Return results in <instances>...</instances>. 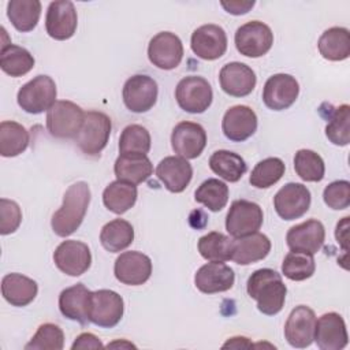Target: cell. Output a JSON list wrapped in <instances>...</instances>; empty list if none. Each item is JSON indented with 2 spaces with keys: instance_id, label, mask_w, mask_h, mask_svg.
Here are the masks:
<instances>
[{
  "instance_id": "obj_21",
  "label": "cell",
  "mask_w": 350,
  "mask_h": 350,
  "mask_svg": "<svg viewBox=\"0 0 350 350\" xmlns=\"http://www.w3.org/2000/svg\"><path fill=\"white\" fill-rule=\"evenodd\" d=\"M325 239V228L317 219H309L304 223L293 226L286 235V242L290 250L306 254L317 253Z\"/></svg>"
},
{
  "instance_id": "obj_26",
  "label": "cell",
  "mask_w": 350,
  "mask_h": 350,
  "mask_svg": "<svg viewBox=\"0 0 350 350\" xmlns=\"http://www.w3.org/2000/svg\"><path fill=\"white\" fill-rule=\"evenodd\" d=\"M92 291L83 284L77 283L71 287L64 288L59 295V309L60 313L74 321H78L82 325H86L89 321V304H90Z\"/></svg>"
},
{
  "instance_id": "obj_46",
  "label": "cell",
  "mask_w": 350,
  "mask_h": 350,
  "mask_svg": "<svg viewBox=\"0 0 350 350\" xmlns=\"http://www.w3.org/2000/svg\"><path fill=\"white\" fill-rule=\"evenodd\" d=\"M22 221V211L19 205L8 198L0 200V234L8 235L18 230Z\"/></svg>"
},
{
  "instance_id": "obj_34",
  "label": "cell",
  "mask_w": 350,
  "mask_h": 350,
  "mask_svg": "<svg viewBox=\"0 0 350 350\" xmlns=\"http://www.w3.org/2000/svg\"><path fill=\"white\" fill-rule=\"evenodd\" d=\"M137 197V186L122 180L111 182L103 191V202L105 208L116 215H122L133 208Z\"/></svg>"
},
{
  "instance_id": "obj_35",
  "label": "cell",
  "mask_w": 350,
  "mask_h": 350,
  "mask_svg": "<svg viewBox=\"0 0 350 350\" xmlns=\"http://www.w3.org/2000/svg\"><path fill=\"white\" fill-rule=\"evenodd\" d=\"M209 168L227 182H238L247 170L246 161L235 152L220 149L209 157Z\"/></svg>"
},
{
  "instance_id": "obj_6",
  "label": "cell",
  "mask_w": 350,
  "mask_h": 350,
  "mask_svg": "<svg viewBox=\"0 0 350 350\" xmlns=\"http://www.w3.org/2000/svg\"><path fill=\"white\" fill-rule=\"evenodd\" d=\"M175 98L183 111L189 113H202L211 107L213 92L205 78L189 75L178 82Z\"/></svg>"
},
{
  "instance_id": "obj_7",
  "label": "cell",
  "mask_w": 350,
  "mask_h": 350,
  "mask_svg": "<svg viewBox=\"0 0 350 350\" xmlns=\"http://www.w3.org/2000/svg\"><path fill=\"white\" fill-rule=\"evenodd\" d=\"M264 213L258 204L247 200H235L226 216V230L234 238L254 234L262 226Z\"/></svg>"
},
{
  "instance_id": "obj_25",
  "label": "cell",
  "mask_w": 350,
  "mask_h": 350,
  "mask_svg": "<svg viewBox=\"0 0 350 350\" xmlns=\"http://www.w3.org/2000/svg\"><path fill=\"white\" fill-rule=\"evenodd\" d=\"M156 176L168 191L182 193L193 178V168L180 156H167L157 164Z\"/></svg>"
},
{
  "instance_id": "obj_42",
  "label": "cell",
  "mask_w": 350,
  "mask_h": 350,
  "mask_svg": "<svg viewBox=\"0 0 350 350\" xmlns=\"http://www.w3.org/2000/svg\"><path fill=\"white\" fill-rule=\"evenodd\" d=\"M316 271V262L312 254L301 252H288L282 262V273L294 282L309 279Z\"/></svg>"
},
{
  "instance_id": "obj_13",
  "label": "cell",
  "mask_w": 350,
  "mask_h": 350,
  "mask_svg": "<svg viewBox=\"0 0 350 350\" xmlns=\"http://www.w3.org/2000/svg\"><path fill=\"white\" fill-rule=\"evenodd\" d=\"M55 265L68 276H81L92 265V253L85 242L63 241L53 252Z\"/></svg>"
},
{
  "instance_id": "obj_22",
  "label": "cell",
  "mask_w": 350,
  "mask_h": 350,
  "mask_svg": "<svg viewBox=\"0 0 350 350\" xmlns=\"http://www.w3.org/2000/svg\"><path fill=\"white\" fill-rule=\"evenodd\" d=\"M220 88L232 97H245L250 94L257 83L254 71L245 63L231 62L221 67L219 72Z\"/></svg>"
},
{
  "instance_id": "obj_5",
  "label": "cell",
  "mask_w": 350,
  "mask_h": 350,
  "mask_svg": "<svg viewBox=\"0 0 350 350\" xmlns=\"http://www.w3.org/2000/svg\"><path fill=\"white\" fill-rule=\"evenodd\" d=\"M56 83L49 75H37L16 94L18 105L27 113H42L56 103Z\"/></svg>"
},
{
  "instance_id": "obj_40",
  "label": "cell",
  "mask_w": 350,
  "mask_h": 350,
  "mask_svg": "<svg viewBox=\"0 0 350 350\" xmlns=\"http://www.w3.org/2000/svg\"><path fill=\"white\" fill-rule=\"evenodd\" d=\"M294 170L305 182H320L325 174L324 160L310 149H299L294 156Z\"/></svg>"
},
{
  "instance_id": "obj_31",
  "label": "cell",
  "mask_w": 350,
  "mask_h": 350,
  "mask_svg": "<svg viewBox=\"0 0 350 350\" xmlns=\"http://www.w3.org/2000/svg\"><path fill=\"white\" fill-rule=\"evenodd\" d=\"M134 241V228L124 219H113L104 224L100 231V242L109 253H119L127 249Z\"/></svg>"
},
{
  "instance_id": "obj_28",
  "label": "cell",
  "mask_w": 350,
  "mask_h": 350,
  "mask_svg": "<svg viewBox=\"0 0 350 350\" xmlns=\"http://www.w3.org/2000/svg\"><path fill=\"white\" fill-rule=\"evenodd\" d=\"M113 172L118 180L139 185L153 174V164L146 154H119L113 164Z\"/></svg>"
},
{
  "instance_id": "obj_29",
  "label": "cell",
  "mask_w": 350,
  "mask_h": 350,
  "mask_svg": "<svg viewBox=\"0 0 350 350\" xmlns=\"http://www.w3.org/2000/svg\"><path fill=\"white\" fill-rule=\"evenodd\" d=\"M38 293L36 280L16 272L7 273L1 279V294L12 306H26L34 301Z\"/></svg>"
},
{
  "instance_id": "obj_2",
  "label": "cell",
  "mask_w": 350,
  "mask_h": 350,
  "mask_svg": "<svg viewBox=\"0 0 350 350\" xmlns=\"http://www.w3.org/2000/svg\"><path fill=\"white\" fill-rule=\"evenodd\" d=\"M90 204V187L86 182H77L68 186L63 196L62 206L53 213L51 226L57 237L74 234L82 224Z\"/></svg>"
},
{
  "instance_id": "obj_48",
  "label": "cell",
  "mask_w": 350,
  "mask_h": 350,
  "mask_svg": "<svg viewBox=\"0 0 350 350\" xmlns=\"http://www.w3.org/2000/svg\"><path fill=\"white\" fill-rule=\"evenodd\" d=\"M221 7L228 12V14H232V15H243L246 12H249L253 5L256 4L253 0L250 1H241V0H235V1H220Z\"/></svg>"
},
{
  "instance_id": "obj_37",
  "label": "cell",
  "mask_w": 350,
  "mask_h": 350,
  "mask_svg": "<svg viewBox=\"0 0 350 350\" xmlns=\"http://www.w3.org/2000/svg\"><path fill=\"white\" fill-rule=\"evenodd\" d=\"M197 247L206 261L224 262L231 260L232 239L221 232L212 231L198 239Z\"/></svg>"
},
{
  "instance_id": "obj_44",
  "label": "cell",
  "mask_w": 350,
  "mask_h": 350,
  "mask_svg": "<svg viewBox=\"0 0 350 350\" xmlns=\"http://www.w3.org/2000/svg\"><path fill=\"white\" fill-rule=\"evenodd\" d=\"M64 346V334L62 328L52 323L41 324L30 342L25 346L26 350H62Z\"/></svg>"
},
{
  "instance_id": "obj_27",
  "label": "cell",
  "mask_w": 350,
  "mask_h": 350,
  "mask_svg": "<svg viewBox=\"0 0 350 350\" xmlns=\"http://www.w3.org/2000/svg\"><path fill=\"white\" fill-rule=\"evenodd\" d=\"M271 252V241L265 234L254 232L246 237L234 238L231 261L238 265H249L264 260Z\"/></svg>"
},
{
  "instance_id": "obj_36",
  "label": "cell",
  "mask_w": 350,
  "mask_h": 350,
  "mask_svg": "<svg viewBox=\"0 0 350 350\" xmlns=\"http://www.w3.org/2000/svg\"><path fill=\"white\" fill-rule=\"evenodd\" d=\"M29 131L14 120L0 123V154L3 157H15L29 146Z\"/></svg>"
},
{
  "instance_id": "obj_33",
  "label": "cell",
  "mask_w": 350,
  "mask_h": 350,
  "mask_svg": "<svg viewBox=\"0 0 350 350\" xmlns=\"http://www.w3.org/2000/svg\"><path fill=\"white\" fill-rule=\"evenodd\" d=\"M40 15L41 3L38 0H11L7 4V16L18 31H31L37 26Z\"/></svg>"
},
{
  "instance_id": "obj_10",
  "label": "cell",
  "mask_w": 350,
  "mask_h": 350,
  "mask_svg": "<svg viewBox=\"0 0 350 350\" xmlns=\"http://www.w3.org/2000/svg\"><path fill=\"white\" fill-rule=\"evenodd\" d=\"M159 88L156 81L145 74L130 77L123 85V103L131 112H148L157 101Z\"/></svg>"
},
{
  "instance_id": "obj_23",
  "label": "cell",
  "mask_w": 350,
  "mask_h": 350,
  "mask_svg": "<svg viewBox=\"0 0 350 350\" xmlns=\"http://www.w3.org/2000/svg\"><path fill=\"white\" fill-rule=\"evenodd\" d=\"M221 130L226 138L232 142L246 141L257 130V115L247 105H234L226 111Z\"/></svg>"
},
{
  "instance_id": "obj_45",
  "label": "cell",
  "mask_w": 350,
  "mask_h": 350,
  "mask_svg": "<svg viewBox=\"0 0 350 350\" xmlns=\"http://www.w3.org/2000/svg\"><path fill=\"white\" fill-rule=\"evenodd\" d=\"M323 200L331 209H346L350 205V182L343 179L331 182L323 191Z\"/></svg>"
},
{
  "instance_id": "obj_43",
  "label": "cell",
  "mask_w": 350,
  "mask_h": 350,
  "mask_svg": "<svg viewBox=\"0 0 350 350\" xmlns=\"http://www.w3.org/2000/svg\"><path fill=\"white\" fill-rule=\"evenodd\" d=\"M150 134L141 124H129L123 129L119 138V153L146 154L150 149Z\"/></svg>"
},
{
  "instance_id": "obj_47",
  "label": "cell",
  "mask_w": 350,
  "mask_h": 350,
  "mask_svg": "<svg viewBox=\"0 0 350 350\" xmlns=\"http://www.w3.org/2000/svg\"><path fill=\"white\" fill-rule=\"evenodd\" d=\"M104 347V345L101 343V340L90 332H83L79 336H77V339L74 340V343L71 345L72 350H79V349H101Z\"/></svg>"
},
{
  "instance_id": "obj_51",
  "label": "cell",
  "mask_w": 350,
  "mask_h": 350,
  "mask_svg": "<svg viewBox=\"0 0 350 350\" xmlns=\"http://www.w3.org/2000/svg\"><path fill=\"white\" fill-rule=\"evenodd\" d=\"M107 347L109 349V347H135V346L130 342H126V340H115L112 343H108Z\"/></svg>"
},
{
  "instance_id": "obj_32",
  "label": "cell",
  "mask_w": 350,
  "mask_h": 350,
  "mask_svg": "<svg viewBox=\"0 0 350 350\" xmlns=\"http://www.w3.org/2000/svg\"><path fill=\"white\" fill-rule=\"evenodd\" d=\"M34 67L33 55L23 46L3 42L0 51V68L11 77H22Z\"/></svg>"
},
{
  "instance_id": "obj_19",
  "label": "cell",
  "mask_w": 350,
  "mask_h": 350,
  "mask_svg": "<svg viewBox=\"0 0 350 350\" xmlns=\"http://www.w3.org/2000/svg\"><path fill=\"white\" fill-rule=\"evenodd\" d=\"M190 46L200 59L216 60L227 51V34L219 25H202L193 31Z\"/></svg>"
},
{
  "instance_id": "obj_18",
  "label": "cell",
  "mask_w": 350,
  "mask_h": 350,
  "mask_svg": "<svg viewBox=\"0 0 350 350\" xmlns=\"http://www.w3.org/2000/svg\"><path fill=\"white\" fill-rule=\"evenodd\" d=\"M115 278L127 286H141L152 275V260L142 252H123L115 260Z\"/></svg>"
},
{
  "instance_id": "obj_24",
  "label": "cell",
  "mask_w": 350,
  "mask_h": 350,
  "mask_svg": "<svg viewBox=\"0 0 350 350\" xmlns=\"http://www.w3.org/2000/svg\"><path fill=\"white\" fill-rule=\"evenodd\" d=\"M235 273L224 262L209 261L198 268L194 275L196 287L204 294H216L230 290L234 286Z\"/></svg>"
},
{
  "instance_id": "obj_30",
  "label": "cell",
  "mask_w": 350,
  "mask_h": 350,
  "mask_svg": "<svg viewBox=\"0 0 350 350\" xmlns=\"http://www.w3.org/2000/svg\"><path fill=\"white\" fill-rule=\"evenodd\" d=\"M320 55L329 62H342L350 56V33L346 27L334 26L327 29L319 38Z\"/></svg>"
},
{
  "instance_id": "obj_3",
  "label": "cell",
  "mask_w": 350,
  "mask_h": 350,
  "mask_svg": "<svg viewBox=\"0 0 350 350\" xmlns=\"http://www.w3.org/2000/svg\"><path fill=\"white\" fill-rule=\"evenodd\" d=\"M85 112L72 101L59 100L46 111V130L57 139L77 138L83 124Z\"/></svg>"
},
{
  "instance_id": "obj_1",
  "label": "cell",
  "mask_w": 350,
  "mask_h": 350,
  "mask_svg": "<svg viewBox=\"0 0 350 350\" xmlns=\"http://www.w3.org/2000/svg\"><path fill=\"white\" fill-rule=\"evenodd\" d=\"M246 290L262 314L275 316L284 306L287 287L275 269L260 268L254 271L247 279Z\"/></svg>"
},
{
  "instance_id": "obj_16",
  "label": "cell",
  "mask_w": 350,
  "mask_h": 350,
  "mask_svg": "<svg viewBox=\"0 0 350 350\" xmlns=\"http://www.w3.org/2000/svg\"><path fill=\"white\" fill-rule=\"evenodd\" d=\"M316 314L306 305L295 306L284 324V338L287 343L297 349H305L312 345L314 338Z\"/></svg>"
},
{
  "instance_id": "obj_4",
  "label": "cell",
  "mask_w": 350,
  "mask_h": 350,
  "mask_svg": "<svg viewBox=\"0 0 350 350\" xmlns=\"http://www.w3.org/2000/svg\"><path fill=\"white\" fill-rule=\"evenodd\" d=\"M111 129L112 123L107 113L101 111H88L85 112L83 124L75 138V144L86 156H100L108 144Z\"/></svg>"
},
{
  "instance_id": "obj_12",
  "label": "cell",
  "mask_w": 350,
  "mask_h": 350,
  "mask_svg": "<svg viewBox=\"0 0 350 350\" xmlns=\"http://www.w3.org/2000/svg\"><path fill=\"white\" fill-rule=\"evenodd\" d=\"M148 57L160 70H174L183 59V44L175 33L160 31L149 41Z\"/></svg>"
},
{
  "instance_id": "obj_38",
  "label": "cell",
  "mask_w": 350,
  "mask_h": 350,
  "mask_svg": "<svg viewBox=\"0 0 350 350\" xmlns=\"http://www.w3.org/2000/svg\"><path fill=\"white\" fill-rule=\"evenodd\" d=\"M228 193V186L224 182L216 178H209L197 187L194 200L205 205L209 211L219 212L227 205Z\"/></svg>"
},
{
  "instance_id": "obj_20",
  "label": "cell",
  "mask_w": 350,
  "mask_h": 350,
  "mask_svg": "<svg viewBox=\"0 0 350 350\" xmlns=\"http://www.w3.org/2000/svg\"><path fill=\"white\" fill-rule=\"evenodd\" d=\"M321 350H342L349 343L346 323L339 313L328 312L316 320L314 338Z\"/></svg>"
},
{
  "instance_id": "obj_11",
  "label": "cell",
  "mask_w": 350,
  "mask_h": 350,
  "mask_svg": "<svg viewBox=\"0 0 350 350\" xmlns=\"http://www.w3.org/2000/svg\"><path fill=\"white\" fill-rule=\"evenodd\" d=\"M310 201L312 196L305 185L290 182L278 190L273 197V206L282 219L295 220L309 211Z\"/></svg>"
},
{
  "instance_id": "obj_14",
  "label": "cell",
  "mask_w": 350,
  "mask_h": 350,
  "mask_svg": "<svg viewBox=\"0 0 350 350\" xmlns=\"http://www.w3.org/2000/svg\"><path fill=\"white\" fill-rule=\"evenodd\" d=\"M78 26V15L74 3L70 0L52 1L46 10L45 29L51 38L57 41L68 40Z\"/></svg>"
},
{
  "instance_id": "obj_17",
  "label": "cell",
  "mask_w": 350,
  "mask_h": 350,
  "mask_svg": "<svg viewBox=\"0 0 350 350\" xmlns=\"http://www.w3.org/2000/svg\"><path fill=\"white\" fill-rule=\"evenodd\" d=\"M171 145L174 152L186 159H197L206 145V131L196 122H180L178 123L171 134Z\"/></svg>"
},
{
  "instance_id": "obj_9",
  "label": "cell",
  "mask_w": 350,
  "mask_h": 350,
  "mask_svg": "<svg viewBox=\"0 0 350 350\" xmlns=\"http://www.w3.org/2000/svg\"><path fill=\"white\" fill-rule=\"evenodd\" d=\"M238 52L247 57H261L273 44V33L268 25L260 21H250L239 26L234 36Z\"/></svg>"
},
{
  "instance_id": "obj_50",
  "label": "cell",
  "mask_w": 350,
  "mask_h": 350,
  "mask_svg": "<svg viewBox=\"0 0 350 350\" xmlns=\"http://www.w3.org/2000/svg\"><path fill=\"white\" fill-rule=\"evenodd\" d=\"M223 349H246V347H253V343L249 340V338L245 336H234L230 338L223 346Z\"/></svg>"
},
{
  "instance_id": "obj_41",
  "label": "cell",
  "mask_w": 350,
  "mask_h": 350,
  "mask_svg": "<svg viewBox=\"0 0 350 350\" xmlns=\"http://www.w3.org/2000/svg\"><path fill=\"white\" fill-rule=\"evenodd\" d=\"M327 138L338 146H346L350 142V107L342 104L329 115L325 126Z\"/></svg>"
},
{
  "instance_id": "obj_49",
  "label": "cell",
  "mask_w": 350,
  "mask_h": 350,
  "mask_svg": "<svg viewBox=\"0 0 350 350\" xmlns=\"http://www.w3.org/2000/svg\"><path fill=\"white\" fill-rule=\"evenodd\" d=\"M347 232H349V216H346L340 221H338L336 230H335V238H336L338 243L343 247L345 252H347V239H349Z\"/></svg>"
},
{
  "instance_id": "obj_39",
  "label": "cell",
  "mask_w": 350,
  "mask_h": 350,
  "mask_svg": "<svg viewBox=\"0 0 350 350\" xmlns=\"http://www.w3.org/2000/svg\"><path fill=\"white\" fill-rule=\"evenodd\" d=\"M286 165L279 157H267L258 161L249 176V182L256 189H268L278 183L284 175Z\"/></svg>"
},
{
  "instance_id": "obj_15",
  "label": "cell",
  "mask_w": 350,
  "mask_h": 350,
  "mask_svg": "<svg viewBox=\"0 0 350 350\" xmlns=\"http://www.w3.org/2000/svg\"><path fill=\"white\" fill-rule=\"evenodd\" d=\"M299 94V85L290 74H275L269 77L262 89V101L272 111L290 108Z\"/></svg>"
},
{
  "instance_id": "obj_8",
  "label": "cell",
  "mask_w": 350,
  "mask_h": 350,
  "mask_svg": "<svg viewBox=\"0 0 350 350\" xmlns=\"http://www.w3.org/2000/svg\"><path fill=\"white\" fill-rule=\"evenodd\" d=\"M124 312L123 298L113 290L92 291L89 304V321L101 328H112L122 320Z\"/></svg>"
}]
</instances>
